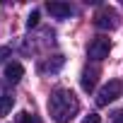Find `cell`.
Returning <instances> with one entry per match:
<instances>
[{"label": "cell", "instance_id": "6da1fadb", "mask_svg": "<svg viewBox=\"0 0 123 123\" xmlns=\"http://www.w3.org/2000/svg\"><path fill=\"white\" fill-rule=\"evenodd\" d=\"M80 111V101L70 89H55L48 97V113L55 123H70Z\"/></svg>", "mask_w": 123, "mask_h": 123}, {"label": "cell", "instance_id": "7a4b0ae2", "mask_svg": "<svg viewBox=\"0 0 123 123\" xmlns=\"http://www.w3.org/2000/svg\"><path fill=\"white\" fill-rule=\"evenodd\" d=\"M121 94H123V82H121V80H111V82H106V85L99 89V94H97V104H99V106H106V104L116 101Z\"/></svg>", "mask_w": 123, "mask_h": 123}, {"label": "cell", "instance_id": "3957f363", "mask_svg": "<svg viewBox=\"0 0 123 123\" xmlns=\"http://www.w3.org/2000/svg\"><path fill=\"white\" fill-rule=\"evenodd\" d=\"M109 51H111V39L109 36H94L89 41V48H87L89 58H94V60H104L109 55Z\"/></svg>", "mask_w": 123, "mask_h": 123}, {"label": "cell", "instance_id": "277c9868", "mask_svg": "<svg viewBox=\"0 0 123 123\" xmlns=\"http://www.w3.org/2000/svg\"><path fill=\"white\" fill-rule=\"evenodd\" d=\"M116 12L111 10V7H101L97 15H94V24L99 27V29H113L116 27Z\"/></svg>", "mask_w": 123, "mask_h": 123}, {"label": "cell", "instance_id": "5b68a950", "mask_svg": "<svg viewBox=\"0 0 123 123\" xmlns=\"http://www.w3.org/2000/svg\"><path fill=\"white\" fill-rule=\"evenodd\" d=\"M46 10L53 15V17H58V19H65V17H70L73 15V7L68 5V3H46Z\"/></svg>", "mask_w": 123, "mask_h": 123}, {"label": "cell", "instance_id": "8992f818", "mask_svg": "<svg viewBox=\"0 0 123 123\" xmlns=\"http://www.w3.org/2000/svg\"><path fill=\"white\" fill-rule=\"evenodd\" d=\"M97 75H99L97 68H85V73H82V77H80V85H82L85 92H92V89L97 87Z\"/></svg>", "mask_w": 123, "mask_h": 123}, {"label": "cell", "instance_id": "52a82bcc", "mask_svg": "<svg viewBox=\"0 0 123 123\" xmlns=\"http://www.w3.org/2000/svg\"><path fill=\"white\" fill-rule=\"evenodd\" d=\"M22 77H24V68H22L19 63H7V65H5V80H7V82L17 85Z\"/></svg>", "mask_w": 123, "mask_h": 123}, {"label": "cell", "instance_id": "ba28073f", "mask_svg": "<svg viewBox=\"0 0 123 123\" xmlns=\"http://www.w3.org/2000/svg\"><path fill=\"white\" fill-rule=\"evenodd\" d=\"M65 58L63 55H53V60H46V63H41V73H58L60 68H63Z\"/></svg>", "mask_w": 123, "mask_h": 123}, {"label": "cell", "instance_id": "9c48e42d", "mask_svg": "<svg viewBox=\"0 0 123 123\" xmlns=\"http://www.w3.org/2000/svg\"><path fill=\"white\" fill-rule=\"evenodd\" d=\"M12 106H15V97L0 94V116H7V113L12 111Z\"/></svg>", "mask_w": 123, "mask_h": 123}, {"label": "cell", "instance_id": "30bf717a", "mask_svg": "<svg viewBox=\"0 0 123 123\" xmlns=\"http://www.w3.org/2000/svg\"><path fill=\"white\" fill-rule=\"evenodd\" d=\"M17 123H39V118L31 116V113H27V111H22V113L17 116Z\"/></svg>", "mask_w": 123, "mask_h": 123}, {"label": "cell", "instance_id": "8fae6325", "mask_svg": "<svg viewBox=\"0 0 123 123\" xmlns=\"http://www.w3.org/2000/svg\"><path fill=\"white\" fill-rule=\"evenodd\" d=\"M36 24H39V10H34V12L27 17V27H29V29H31V27H36Z\"/></svg>", "mask_w": 123, "mask_h": 123}, {"label": "cell", "instance_id": "7c38bea8", "mask_svg": "<svg viewBox=\"0 0 123 123\" xmlns=\"http://www.w3.org/2000/svg\"><path fill=\"white\" fill-rule=\"evenodd\" d=\"M82 123H101V116L99 113H89V116H85Z\"/></svg>", "mask_w": 123, "mask_h": 123}, {"label": "cell", "instance_id": "4fadbf2b", "mask_svg": "<svg viewBox=\"0 0 123 123\" xmlns=\"http://www.w3.org/2000/svg\"><path fill=\"white\" fill-rule=\"evenodd\" d=\"M113 123H123V109H118V111H113Z\"/></svg>", "mask_w": 123, "mask_h": 123}, {"label": "cell", "instance_id": "5bb4252c", "mask_svg": "<svg viewBox=\"0 0 123 123\" xmlns=\"http://www.w3.org/2000/svg\"><path fill=\"white\" fill-rule=\"evenodd\" d=\"M5 55H10V48H0V60H5Z\"/></svg>", "mask_w": 123, "mask_h": 123}]
</instances>
